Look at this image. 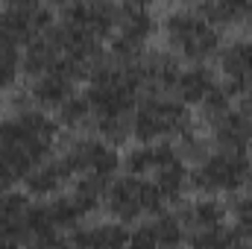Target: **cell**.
Returning <instances> with one entry per match:
<instances>
[{
    "instance_id": "4fadbf2b",
    "label": "cell",
    "mask_w": 252,
    "mask_h": 249,
    "mask_svg": "<svg viewBox=\"0 0 252 249\" xmlns=\"http://www.w3.org/2000/svg\"><path fill=\"white\" fill-rule=\"evenodd\" d=\"M32 220H35V202H30L27 193L9 190L0 196V238L6 241H32Z\"/></svg>"
},
{
    "instance_id": "603a6c76",
    "label": "cell",
    "mask_w": 252,
    "mask_h": 249,
    "mask_svg": "<svg viewBox=\"0 0 252 249\" xmlns=\"http://www.w3.org/2000/svg\"><path fill=\"white\" fill-rule=\"evenodd\" d=\"M106 190H109V179L79 176L76 185L70 187V199L76 202V208L82 211V217H88L91 211H97V208L106 202Z\"/></svg>"
},
{
    "instance_id": "8d00e7d4",
    "label": "cell",
    "mask_w": 252,
    "mask_h": 249,
    "mask_svg": "<svg viewBox=\"0 0 252 249\" xmlns=\"http://www.w3.org/2000/svg\"><path fill=\"white\" fill-rule=\"evenodd\" d=\"M247 187H250V196H252V170H250V176H247Z\"/></svg>"
},
{
    "instance_id": "e0dca14e",
    "label": "cell",
    "mask_w": 252,
    "mask_h": 249,
    "mask_svg": "<svg viewBox=\"0 0 252 249\" xmlns=\"http://www.w3.org/2000/svg\"><path fill=\"white\" fill-rule=\"evenodd\" d=\"M126 244H129V232L118 220L76 226L70 235V249H126Z\"/></svg>"
},
{
    "instance_id": "d6a6232c",
    "label": "cell",
    "mask_w": 252,
    "mask_h": 249,
    "mask_svg": "<svg viewBox=\"0 0 252 249\" xmlns=\"http://www.w3.org/2000/svg\"><path fill=\"white\" fill-rule=\"evenodd\" d=\"M12 185H15V173L0 161V196H3V193H9V187H12Z\"/></svg>"
},
{
    "instance_id": "4dcf8cb0",
    "label": "cell",
    "mask_w": 252,
    "mask_h": 249,
    "mask_svg": "<svg viewBox=\"0 0 252 249\" xmlns=\"http://www.w3.org/2000/svg\"><path fill=\"white\" fill-rule=\"evenodd\" d=\"M176 153L182 156V161H193V164H199L211 150L205 147V141L199 138V135H193V132H185L182 138H179V144H176Z\"/></svg>"
},
{
    "instance_id": "3957f363",
    "label": "cell",
    "mask_w": 252,
    "mask_h": 249,
    "mask_svg": "<svg viewBox=\"0 0 252 249\" xmlns=\"http://www.w3.org/2000/svg\"><path fill=\"white\" fill-rule=\"evenodd\" d=\"M164 32H167V44L173 47V56L190 64H205L208 59L220 56L223 32L217 27H211L196 12V6H179V9L167 12Z\"/></svg>"
},
{
    "instance_id": "83f0119b",
    "label": "cell",
    "mask_w": 252,
    "mask_h": 249,
    "mask_svg": "<svg viewBox=\"0 0 252 249\" xmlns=\"http://www.w3.org/2000/svg\"><path fill=\"white\" fill-rule=\"evenodd\" d=\"M199 112H202V121L205 124H217L226 112H232V94H229V88L226 85H217L202 103H199Z\"/></svg>"
},
{
    "instance_id": "52a82bcc",
    "label": "cell",
    "mask_w": 252,
    "mask_h": 249,
    "mask_svg": "<svg viewBox=\"0 0 252 249\" xmlns=\"http://www.w3.org/2000/svg\"><path fill=\"white\" fill-rule=\"evenodd\" d=\"M156 32V18L153 12L144 6V3H126L121 6V15H118V30L112 35V44H109V56L115 62H126L135 64L147 50V38Z\"/></svg>"
},
{
    "instance_id": "f546056e",
    "label": "cell",
    "mask_w": 252,
    "mask_h": 249,
    "mask_svg": "<svg viewBox=\"0 0 252 249\" xmlns=\"http://www.w3.org/2000/svg\"><path fill=\"white\" fill-rule=\"evenodd\" d=\"M232 214H235V235L252 241V196H238L232 202Z\"/></svg>"
},
{
    "instance_id": "d590c367",
    "label": "cell",
    "mask_w": 252,
    "mask_h": 249,
    "mask_svg": "<svg viewBox=\"0 0 252 249\" xmlns=\"http://www.w3.org/2000/svg\"><path fill=\"white\" fill-rule=\"evenodd\" d=\"M232 249H252V241H238Z\"/></svg>"
},
{
    "instance_id": "9c48e42d",
    "label": "cell",
    "mask_w": 252,
    "mask_h": 249,
    "mask_svg": "<svg viewBox=\"0 0 252 249\" xmlns=\"http://www.w3.org/2000/svg\"><path fill=\"white\" fill-rule=\"evenodd\" d=\"M73 176H94V179H112L121 167V156L112 144L103 138H76L62 153Z\"/></svg>"
},
{
    "instance_id": "30bf717a",
    "label": "cell",
    "mask_w": 252,
    "mask_h": 249,
    "mask_svg": "<svg viewBox=\"0 0 252 249\" xmlns=\"http://www.w3.org/2000/svg\"><path fill=\"white\" fill-rule=\"evenodd\" d=\"M118 15H121V6L115 3H103V0H91V3H64L59 9V21L79 30V32H88L94 38H103V35H112L118 30Z\"/></svg>"
},
{
    "instance_id": "f1b7e54d",
    "label": "cell",
    "mask_w": 252,
    "mask_h": 249,
    "mask_svg": "<svg viewBox=\"0 0 252 249\" xmlns=\"http://www.w3.org/2000/svg\"><path fill=\"white\" fill-rule=\"evenodd\" d=\"M18 70H21V53H18V47L9 44V41H0V88L12 85L15 76H18Z\"/></svg>"
},
{
    "instance_id": "4316f807",
    "label": "cell",
    "mask_w": 252,
    "mask_h": 249,
    "mask_svg": "<svg viewBox=\"0 0 252 249\" xmlns=\"http://www.w3.org/2000/svg\"><path fill=\"white\" fill-rule=\"evenodd\" d=\"M121 164L126 167V176H141L144 179L156 167V144H138V147H132Z\"/></svg>"
},
{
    "instance_id": "1f68e13d",
    "label": "cell",
    "mask_w": 252,
    "mask_h": 249,
    "mask_svg": "<svg viewBox=\"0 0 252 249\" xmlns=\"http://www.w3.org/2000/svg\"><path fill=\"white\" fill-rule=\"evenodd\" d=\"M126 249H161L158 247V238L153 232V223H141L129 232V244Z\"/></svg>"
},
{
    "instance_id": "8fae6325",
    "label": "cell",
    "mask_w": 252,
    "mask_h": 249,
    "mask_svg": "<svg viewBox=\"0 0 252 249\" xmlns=\"http://www.w3.org/2000/svg\"><path fill=\"white\" fill-rule=\"evenodd\" d=\"M76 82H79V76H76L70 67H64V64L59 62L53 70L35 76L27 94H30V100H32L41 112H44V109H59V106H64V103L73 97Z\"/></svg>"
},
{
    "instance_id": "9a60e30c",
    "label": "cell",
    "mask_w": 252,
    "mask_h": 249,
    "mask_svg": "<svg viewBox=\"0 0 252 249\" xmlns=\"http://www.w3.org/2000/svg\"><path fill=\"white\" fill-rule=\"evenodd\" d=\"M141 73V88H150V94H164L176 85L182 67L179 56H173V50H147L138 62Z\"/></svg>"
},
{
    "instance_id": "d6986e66",
    "label": "cell",
    "mask_w": 252,
    "mask_h": 249,
    "mask_svg": "<svg viewBox=\"0 0 252 249\" xmlns=\"http://www.w3.org/2000/svg\"><path fill=\"white\" fill-rule=\"evenodd\" d=\"M220 82H217V76H214V70L211 67H205V64H190V67H182V73H179V79H176V100L179 103H185V106H199L214 88H217Z\"/></svg>"
},
{
    "instance_id": "d4e9b609",
    "label": "cell",
    "mask_w": 252,
    "mask_h": 249,
    "mask_svg": "<svg viewBox=\"0 0 252 249\" xmlns=\"http://www.w3.org/2000/svg\"><path fill=\"white\" fill-rule=\"evenodd\" d=\"M235 244H238V235H235V229H226V226H211V229L188 232L190 249H232Z\"/></svg>"
},
{
    "instance_id": "cb8c5ba5",
    "label": "cell",
    "mask_w": 252,
    "mask_h": 249,
    "mask_svg": "<svg viewBox=\"0 0 252 249\" xmlns=\"http://www.w3.org/2000/svg\"><path fill=\"white\" fill-rule=\"evenodd\" d=\"M153 232H156L161 249H176L185 241V226H182L176 211H158L153 217Z\"/></svg>"
},
{
    "instance_id": "7402d4cb",
    "label": "cell",
    "mask_w": 252,
    "mask_h": 249,
    "mask_svg": "<svg viewBox=\"0 0 252 249\" xmlns=\"http://www.w3.org/2000/svg\"><path fill=\"white\" fill-rule=\"evenodd\" d=\"M196 12L223 32V27L229 24H241V21H250L252 18V3L244 0H211V3H202L196 6Z\"/></svg>"
},
{
    "instance_id": "ba28073f",
    "label": "cell",
    "mask_w": 252,
    "mask_h": 249,
    "mask_svg": "<svg viewBox=\"0 0 252 249\" xmlns=\"http://www.w3.org/2000/svg\"><path fill=\"white\" fill-rule=\"evenodd\" d=\"M53 24V9L32 3V0H15L9 6H0V41L9 44H30L38 32H44Z\"/></svg>"
},
{
    "instance_id": "f35d334b",
    "label": "cell",
    "mask_w": 252,
    "mask_h": 249,
    "mask_svg": "<svg viewBox=\"0 0 252 249\" xmlns=\"http://www.w3.org/2000/svg\"><path fill=\"white\" fill-rule=\"evenodd\" d=\"M250 27H252V18H250Z\"/></svg>"
},
{
    "instance_id": "836d02e7",
    "label": "cell",
    "mask_w": 252,
    "mask_h": 249,
    "mask_svg": "<svg viewBox=\"0 0 252 249\" xmlns=\"http://www.w3.org/2000/svg\"><path fill=\"white\" fill-rule=\"evenodd\" d=\"M238 112L247 118L252 124V91H247V94H241V106H238Z\"/></svg>"
},
{
    "instance_id": "5bb4252c",
    "label": "cell",
    "mask_w": 252,
    "mask_h": 249,
    "mask_svg": "<svg viewBox=\"0 0 252 249\" xmlns=\"http://www.w3.org/2000/svg\"><path fill=\"white\" fill-rule=\"evenodd\" d=\"M62 59H64L62 35H59L56 21H53V24H50L44 32H38V35L27 44V50L21 53V70H27V73L35 79V76L53 70Z\"/></svg>"
},
{
    "instance_id": "8992f818",
    "label": "cell",
    "mask_w": 252,
    "mask_h": 249,
    "mask_svg": "<svg viewBox=\"0 0 252 249\" xmlns=\"http://www.w3.org/2000/svg\"><path fill=\"white\" fill-rule=\"evenodd\" d=\"M161 202L164 196L158 193V187L141 176H121L106 190V211L124 226L141 220L144 214H158Z\"/></svg>"
},
{
    "instance_id": "74e56055",
    "label": "cell",
    "mask_w": 252,
    "mask_h": 249,
    "mask_svg": "<svg viewBox=\"0 0 252 249\" xmlns=\"http://www.w3.org/2000/svg\"><path fill=\"white\" fill-rule=\"evenodd\" d=\"M30 249H44V247H30Z\"/></svg>"
},
{
    "instance_id": "e575fe53",
    "label": "cell",
    "mask_w": 252,
    "mask_h": 249,
    "mask_svg": "<svg viewBox=\"0 0 252 249\" xmlns=\"http://www.w3.org/2000/svg\"><path fill=\"white\" fill-rule=\"evenodd\" d=\"M0 249H18L15 241H6V238H0Z\"/></svg>"
},
{
    "instance_id": "7c38bea8",
    "label": "cell",
    "mask_w": 252,
    "mask_h": 249,
    "mask_svg": "<svg viewBox=\"0 0 252 249\" xmlns=\"http://www.w3.org/2000/svg\"><path fill=\"white\" fill-rule=\"evenodd\" d=\"M190 182V170L176 153L173 144H156V167H153V185L164 199H179Z\"/></svg>"
},
{
    "instance_id": "6da1fadb",
    "label": "cell",
    "mask_w": 252,
    "mask_h": 249,
    "mask_svg": "<svg viewBox=\"0 0 252 249\" xmlns=\"http://www.w3.org/2000/svg\"><path fill=\"white\" fill-rule=\"evenodd\" d=\"M138 62L126 64L115 62L112 56H103V62L88 73L85 100L94 115V129L109 144H121L132 132V112L138 106V91H141Z\"/></svg>"
},
{
    "instance_id": "7a4b0ae2",
    "label": "cell",
    "mask_w": 252,
    "mask_h": 249,
    "mask_svg": "<svg viewBox=\"0 0 252 249\" xmlns=\"http://www.w3.org/2000/svg\"><path fill=\"white\" fill-rule=\"evenodd\" d=\"M59 135V124L41 109H18L9 121H0V161L24 179L41 161L50 158Z\"/></svg>"
},
{
    "instance_id": "2e32d148",
    "label": "cell",
    "mask_w": 252,
    "mask_h": 249,
    "mask_svg": "<svg viewBox=\"0 0 252 249\" xmlns=\"http://www.w3.org/2000/svg\"><path fill=\"white\" fill-rule=\"evenodd\" d=\"M220 70L226 76L229 94L252 91V38H238L220 50Z\"/></svg>"
},
{
    "instance_id": "5b68a950",
    "label": "cell",
    "mask_w": 252,
    "mask_h": 249,
    "mask_svg": "<svg viewBox=\"0 0 252 249\" xmlns=\"http://www.w3.org/2000/svg\"><path fill=\"white\" fill-rule=\"evenodd\" d=\"M250 170H252V164H250V156L247 153L214 150V153H208L190 170V185H193V190H199L205 196L232 193V190L247 185Z\"/></svg>"
},
{
    "instance_id": "277c9868",
    "label": "cell",
    "mask_w": 252,
    "mask_h": 249,
    "mask_svg": "<svg viewBox=\"0 0 252 249\" xmlns=\"http://www.w3.org/2000/svg\"><path fill=\"white\" fill-rule=\"evenodd\" d=\"M188 129H190V112L176 97L150 94L132 112V135L141 144H153V141H161V138H182Z\"/></svg>"
},
{
    "instance_id": "44dd1931",
    "label": "cell",
    "mask_w": 252,
    "mask_h": 249,
    "mask_svg": "<svg viewBox=\"0 0 252 249\" xmlns=\"http://www.w3.org/2000/svg\"><path fill=\"white\" fill-rule=\"evenodd\" d=\"M176 214H179L185 232L223 226V220H226V208H223V202L214 199V196H202V199H196V202H188V205H182Z\"/></svg>"
},
{
    "instance_id": "484cf974",
    "label": "cell",
    "mask_w": 252,
    "mask_h": 249,
    "mask_svg": "<svg viewBox=\"0 0 252 249\" xmlns=\"http://www.w3.org/2000/svg\"><path fill=\"white\" fill-rule=\"evenodd\" d=\"M56 124L64 129H85V126H94V115H91V106L85 97H70L64 106L56 109Z\"/></svg>"
},
{
    "instance_id": "ac0fdd59",
    "label": "cell",
    "mask_w": 252,
    "mask_h": 249,
    "mask_svg": "<svg viewBox=\"0 0 252 249\" xmlns=\"http://www.w3.org/2000/svg\"><path fill=\"white\" fill-rule=\"evenodd\" d=\"M73 179V170L67 167L62 156L59 158H47L41 161L35 170H30L24 176V185H27V193L30 196H38V199H47V196H59L62 187Z\"/></svg>"
},
{
    "instance_id": "ffe728a7",
    "label": "cell",
    "mask_w": 252,
    "mask_h": 249,
    "mask_svg": "<svg viewBox=\"0 0 252 249\" xmlns=\"http://www.w3.org/2000/svg\"><path fill=\"white\" fill-rule=\"evenodd\" d=\"M214 141L217 150H232V153H250L252 147V124L238 112H226L217 124H214Z\"/></svg>"
}]
</instances>
